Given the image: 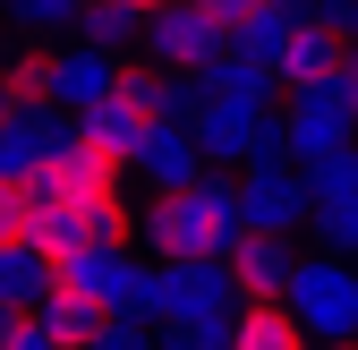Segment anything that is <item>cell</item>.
<instances>
[{
	"mask_svg": "<svg viewBox=\"0 0 358 350\" xmlns=\"http://www.w3.org/2000/svg\"><path fill=\"white\" fill-rule=\"evenodd\" d=\"M248 239V205H239V180H205L196 188H179L145 214V248L154 256H231Z\"/></svg>",
	"mask_w": 358,
	"mask_h": 350,
	"instance_id": "cell-1",
	"label": "cell"
},
{
	"mask_svg": "<svg viewBox=\"0 0 358 350\" xmlns=\"http://www.w3.org/2000/svg\"><path fill=\"white\" fill-rule=\"evenodd\" d=\"M290 308L307 316V333L316 342H358V256H299V274H290Z\"/></svg>",
	"mask_w": 358,
	"mask_h": 350,
	"instance_id": "cell-2",
	"label": "cell"
},
{
	"mask_svg": "<svg viewBox=\"0 0 358 350\" xmlns=\"http://www.w3.org/2000/svg\"><path fill=\"white\" fill-rule=\"evenodd\" d=\"M162 265V325H231L248 299L231 256H154Z\"/></svg>",
	"mask_w": 358,
	"mask_h": 350,
	"instance_id": "cell-3",
	"label": "cell"
},
{
	"mask_svg": "<svg viewBox=\"0 0 358 350\" xmlns=\"http://www.w3.org/2000/svg\"><path fill=\"white\" fill-rule=\"evenodd\" d=\"M282 128H290V162H333V154H350V128H358V85H350V77L299 85V94L282 103Z\"/></svg>",
	"mask_w": 358,
	"mask_h": 350,
	"instance_id": "cell-4",
	"label": "cell"
},
{
	"mask_svg": "<svg viewBox=\"0 0 358 350\" xmlns=\"http://www.w3.org/2000/svg\"><path fill=\"white\" fill-rule=\"evenodd\" d=\"M145 52L162 69H179V77H196V69H213L222 52H231V18L205 9V0H171V9L145 26Z\"/></svg>",
	"mask_w": 358,
	"mask_h": 350,
	"instance_id": "cell-5",
	"label": "cell"
},
{
	"mask_svg": "<svg viewBox=\"0 0 358 350\" xmlns=\"http://www.w3.org/2000/svg\"><path fill=\"white\" fill-rule=\"evenodd\" d=\"M239 205H248V231H273V239H290L299 223H316V188H307L299 162H248Z\"/></svg>",
	"mask_w": 358,
	"mask_h": 350,
	"instance_id": "cell-6",
	"label": "cell"
},
{
	"mask_svg": "<svg viewBox=\"0 0 358 350\" xmlns=\"http://www.w3.org/2000/svg\"><path fill=\"white\" fill-rule=\"evenodd\" d=\"M120 77H128V69H120V52H103V43H77V52H60V60H52V103L85 120V111H103V103L120 94Z\"/></svg>",
	"mask_w": 358,
	"mask_h": 350,
	"instance_id": "cell-7",
	"label": "cell"
},
{
	"mask_svg": "<svg viewBox=\"0 0 358 350\" xmlns=\"http://www.w3.org/2000/svg\"><path fill=\"white\" fill-rule=\"evenodd\" d=\"M205 162H213V154H205V137H196L188 120H162L154 137H145V154H137V171H145V180H154L162 197L196 188V180H205Z\"/></svg>",
	"mask_w": 358,
	"mask_h": 350,
	"instance_id": "cell-8",
	"label": "cell"
},
{
	"mask_svg": "<svg viewBox=\"0 0 358 350\" xmlns=\"http://www.w3.org/2000/svg\"><path fill=\"white\" fill-rule=\"evenodd\" d=\"M231 350H324V342L307 333V316L290 299H248L231 316Z\"/></svg>",
	"mask_w": 358,
	"mask_h": 350,
	"instance_id": "cell-9",
	"label": "cell"
},
{
	"mask_svg": "<svg viewBox=\"0 0 358 350\" xmlns=\"http://www.w3.org/2000/svg\"><path fill=\"white\" fill-rule=\"evenodd\" d=\"M273 85H282V69L256 60V52H239V43H231L213 69H196V94H213V103H248V111L273 103Z\"/></svg>",
	"mask_w": 358,
	"mask_h": 350,
	"instance_id": "cell-10",
	"label": "cell"
},
{
	"mask_svg": "<svg viewBox=\"0 0 358 350\" xmlns=\"http://www.w3.org/2000/svg\"><path fill=\"white\" fill-rule=\"evenodd\" d=\"M231 274H239V299H290L299 256H290V239H273V231H248V239L231 248Z\"/></svg>",
	"mask_w": 358,
	"mask_h": 350,
	"instance_id": "cell-11",
	"label": "cell"
},
{
	"mask_svg": "<svg viewBox=\"0 0 358 350\" xmlns=\"http://www.w3.org/2000/svg\"><path fill=\"white\" fill-rule=\"evenodd\" d=\"M60 146H69L60 111H17L9 128H0V180H34V171L52 162Z\"/></svg>",
	"mask_w": 358,
	"mask_h": 350,
	"instance_id": "cell-12",
	"label": "cell"
},
{
	"mask_svg": "<svg viewBox=\"0 0 358 350\" xmlns=\"http://www.w3.org/2000/svg\"><path fill=\"white\" fill-rule=\"evenodd\" d=\"M341 60H350V34H333L324 18H307L290 34V52H282V85H290V94H299V85H324V77H341Z\"/></svg>",
	"mask_w": 358,
	"mask_h": 350,
	"instance_id": "cell-13",
	"label": "cell"
},
{
	"mask_svg": "<svg viewBox=\"0 0 358 350\" xmlns=\"http://www.w3.org/2000/svg\"><path fill=\"white\" fill-rule=\"evenodd\" d=\"M34 325L52 333V342H69V350H94V333L111 325V308H103V299H85L77 282H52V299L34 308Z\"/></svg>",
	"mask_w": 358,
	"mask_h": 350,
	"instance_id": "cell-14",
	"label": "cell"
},
{
	"mask_svg": "<svg viewBox=\"0 0 358 350\" xmlns=\"http://www.w3.org/2000/svg\"><path fill=\"white\" fill-rule=\"evenodd\" d=\"M52 282H60V265H52V256H43L34 239H26V248H0V308L34 316L43 299H52Z\"/></svg>",
	"mask_w": 358,
	"mask_h": 350,
	"instance_id": "cell-15",
	"label": "cell"
},
{
	"mask_svg": "<svg viewBox=\"0 0 358 350\" xmlns=\"http://www.w3.org/2000/svg\"><path fill=\"white\" fill-rule=\"evenodd\" d=\"M145 9H128V0H85L77 18V43H103V52H120V43H145Z\"/></svg>",
	"mask_w": 358,
	"mask_h": 350,
	"instance_id": "cell-16",
	"label": "cell"
},
{
	"mask_svg": "<svg viewBox=\"0 0 358 350\" xmlns=\"http://www.w3.org/2000/svg\"><path fill=\"white\" fill-rule=\"evenodd\" d=\"M34 223H43L34 180H0V248H26V239H34Z\"/></svg>",
	"mask_w": 358,
	"mask_h": 350,
	"instance_id": "cell-17",
	"label": "cell"
},
{
	"mask_svg": "<svg viewBox=\"0 0 358 350\" xmlns=\"http://www.w3.org/2000/svg\"><path fill=\"white\" fill-rule=\"evenodd\" d=\"M9 94H17V111H60L52 103V60H43V52H17L9 60Z\"/></svg>",
	"mask_w": 358,
	"mask_h": 350,
	"instance_id": "cell-18",
	"label": "cell"
},
{
	"mask_svg": "<svg viewBox=\"0 0 358 350\" xmlns=\"http://www.w3.org/2000/svg\"><path fill=\"white\" fill-rule=\"evenodd\" d=\"M299 171H307V188H316V205L358 197V146H350V154H333V162H299Z\"/></svg>",
	"mask_w": 358,
	"mask_h": 350,
	"instance_id": "cell-19",
	"label": "cell"
},
{
	"mask_svg": "<svg viewBox=\"0 0 358 350\" xmlns=\"http://www.w3.org/2000/svg\"><path fill=\"white\" fill-rule=\"evenodd\" d=\"M77 18H85V0H9V26H26V34H60Z\"/></svg>",
	"mask_w": 358,
	"mask_h": 350,
	"instance_id": "cell-20",
	"label": "cell"
},
{
	"mask_svg": "<svg viewBox=\"0 0 358 350\" xmlns=\"http://www.w3.org/2000/svg\"><path fill=\"white\" fill-rule=\"evenodd\" d=\"M316 239H324L333 256H358V197H341V205H316Z\"/></svg>",
	"mask_w": 358,
	"mask_h": 350,
	"instance_id": "cell-21",
	"label": "cell"
},
{
	"mask_svg": "<svg viewBox=\"0 0 358 350\" xmlns=\"http://www.w3.org/2000/svg\"><path fill=\"white\" fill-rule=\"evenodd\" d=\"M162 350H231V325H154Z\"/></svg>",
	"mask_w": 358,
	"mask_h": 350,
	"instance_id": "cell-22",
	"label": "cell"
},
{
	"mask_svg": "<svg viewBox=\"0 0 358 350\" xmlns=\"http://www.w3.org/2000/svg\"><path fill=\"white\" fill-rule=\"evenodd\" d=\"M94 350H162V333H154V325H128V316H111V325L94 333Z\"/></svg>",
	"mask_w": 358,
	"mask_h": 350,
	"instance_id": "cell-23",
	"label": "cell"
},
{
	"mask_svg": "<svg viewBox=\"0 0 358 350\" xmlns=\"http://www.w3.org/2000/svg\"><path fill=\"white\" fill-rule=\"evenodd\" d=\"M316 18H324L333 34H358V0H316Z\"/></svg>",
	"mask_w": 358,
	"mask_h": 350,
	"instance_id": "cell-24",
	"label": "cell"
},
{
	"mask_svg": "<svg viewBox=\"0 0 358 350\" xmlns=\"http://www.w3.org/2000/svg\"><path fill=\"white\" fill-rule=\"evenodd\" d=\"M17 350H69V342H52V333H43V325L26 316V333H17Z\"/></svg>",
	"mask_w": 358,
	"mask_h": 350,
	"instance_id": "cell-25",
	"label": "cell"
},
{
	"mask_svg": "<svg viewBox=\"0 0 358 350\" xmlns=\"http://www.w3.org/2000/svg\"><path fill=\"white\" fill-rule=\"evenodd\" d=\"M17 333H26V316H17V308H0V350H17Z\"/></svg>",
	"mask_w": 358,
	"mask_h": 350,
	"instance_id": "cell-26",
	"label": "cell"
},
{
	"mask_svg": "<svg viewBox=\"0 0 358 350\" xmlns=\"http://www.w3.org/2000/svg\"><path fill=\"white\" fill-rule=\"evenodd\" d=\"M17 120V94H9V60H0V128Z\"/></svg>",
	"mask_w": 358,
	"mask_h": 350,
	"instance_id": "cell-27",
	"label": "cell"
},
{
	"mask_svg": "<svg viewBox=\"0 0 358 350\" xmlns=\"http://www.w3.org/2000/svg\"><path fill=\"white\" fill-rule=\"evenodd\" d=\"M205 9H222V18H231V26H239V18L256 9V0H205Z\"/></svg>",
	"mask_w": 358,
	"mask_h": 350,
	"instance_id": "cell-28",
	"label": "cell"
},
{
	"mask_svg": "<svg viewBox=\"0 0 358 350\" xmlns=\"http://www.w3.org/2000/svg\"><path fill=\"white\" fill-rule=\"evenodd\" d=\"M341 77H350V85H358V34H350V60H341Z\"/></svg>",
	"mask_w": 358,
	"mask_h": 350,
	"instance_id": "cell-29",
	"label": "cell"
},
{
	"mask_svg": "<svg viewBox=\"0 0 358 350\" xmlns=\"http://www.w3.org/2000/svg\"><path fill=\"white\" fill-rule=\"evenodd\" d=\"M128 9H145V18H162V9H171V0H128Z\"/></svg>",
	"mask_w": 358,
	"mask_h": 350,
	"instance_id": "cell-30",
	"label": "cell"
},
{
	"mask_svg": "<svg viewBox=\"0 0 358 350\" xmlns=\"http://www.w3.org/2000/svg\"><path fill=\"white\" fill-rule=\"evenodd\" d=\"M324 350H358V342H324Z\"/></svg>",
	"mask_w": 358,
	"mask_h": 350,
	"instance_id": "cell-31",
	"label": "cell"
}]
</instances>
